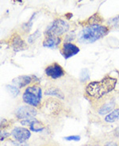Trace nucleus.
<instances>
[{
	"instance_id": "aec40b11",
	"label": "nucleus",
	"mask_w": 119,
	"mask_h": 146,
	"mask_svg": "<svg viewBox=\"0 0 119 146\" xmlns=\"http://www.w3.org/2000/svg\"><path fill=\"white\" fill-rule=\"evenodd\" d=\"M7 89L10 91L11 95H13L14 97H16L17 95L19 94V89H18L17 87H15V86H11V85H8Z\"/></svg>"
},
{
	"instance_id": "dca6fc26",
	"label": "nucleus",
	"mask_w": 119,
	"mask_h": 146,
	"mask_svg": "<svg viewBox=\"0 0 119 146\" xmlns=\"http://www.w3.org/2000/svg\"><path fill=\"white\" fill-rule=\"evenodd\" d=\"M45 94L46 95H53V96H55V97H57L59 99H64V95L63 94V92L55 86H53V87H50V88L46 89Z\"/></svg>"
},
{
	"instance_id": "423d86ee",
	"label": "nucleus",
	"mask_w": 119,
	"mask_h": 146,
	"mask_svg": "<svg viewBox=\"0 0 119 146\" xmlns=\"http://www.w3.org/2000/svg\"><path fill=\"white\" fill-rule=\"evenodd\" d=\"M37 110L30 106H20L19 108L16 110L15 115L18 119L23 120H29L34 118L37 115Z\"/></svg>"
},
{
	"instance_id": "7ed1b4c3",
	"label": "nucleus",
	"mask_w": 119,
	"mask_h": 146,
	"mask_svg": "<svg viewBox=\"0 0 119 146\" xmlns=\"http://www.w3.org/2000/svg\"><path fill=\"white\" fill-rule=\"evenodd\" d=\"M42 98L41 88L37 85L30 86L25 89L22 95L23 101L28 105L32 106H38L41 104Z\"/></svg>"
},
{
	"instance_id": "20e7f679",
	"label": "nucleus",
	"mask_w": 119,
	"mask_h": 146,
	"mask_svg": "<svg viewBox=\"0 0 119 146\" xmlns=\"http://www.w3.org/2000/svg\"><path fill=\"white\" fill-rule=\"evenodd\" d=\"M69 29V25L60 18H57L52 22L45 31V36H60V35L66 33Z\"/></svg>"
},
{
	"instance_id": "6e6552de",
	"label": "nucleus",
	"mask_w": 119,
	"mask_h": 146,
	"mask_svg": "<svg viewBox=\"0 0 119 146\" xmlns=\"http://www.w3.org/2000/svg\"><path fill=\"white\" fill-rule=\"evenodd\" d=\"M79 52V48L71 42H64L60 48V53L65 59H68L76 55Z\"/></svg>"
},
{
	"instance_id": "0eeeda50",
	"label": "nucleus",
	"mask_w": 119,
	"mask_h": 146,
	"mask_svg": "<svg viewBox=\"0 0 119 146\" xmlns=\"http://www.w3.org/2000/svg\"><path fill=\"white\" fill-rule=\"evenodd\" d=\"M46 76L53 80H57L64 75V70L58 63H53L46 67L45 70Z\"/></svg>"
},
{
	"instance_id": "5701e85b",
	"label": "nucleus",
	"mask_w": 119,
	"mask_h": 146,
	"mask_svg": "<svg viewBox=\"0 0 119 146\" xmlns=\"http://www.w3.org/2000/svg\"><path fill=\"white\" fill-rule=\"evenodd\" d=\"M13 146H29V145L25 142H19V141H15L13 143Z\"/></svg>"
},
{
	"instance_id": "bb28decb",
	"label": "nucleus",
	"mask_w": 119,
	"mask_h": 146,
	"mask_svg": "<svg viewBox=\"0 0 119 146\" xmlns=\"http://www.w3.org/2000/svg\"><path fill=\"white\" fill-rule=\"evenodd\" d=\"M116 136H118V137H119V127H118L117 129H116Z\"/></svg>"
},
{
	"instance_id": "4468645a",
	"label": "nucleus",
	"mask_w": 119,
	"mask_h": 146,
	"mask_svg": "<svg viewBox=\"0 0 119 146\" xmlns=\"http://www.w3.org/2000/svg\"><path fill=\"white\" fill-rule=\"evenodd\" d=\"M115 106V100L114 99H110V101L106 102V103H104L102 106L98 109V113L101 114V115H105V114H107L109 113L111 110H114Z\"/></svg>"
},
{
	"instance_id": "f8f14e48",
	"label": "nucleus",
	"mask_w": 119,
	"mask_h": 146,
	"mask_svg": "<svg viewBox=\"0 0 119 146\" xmlns=\"http://www.w3.org/2000/svg\"><path fill=\"white\" fill-rule=\"evenodd\" d=\"M22 125H29V129L35 132H40L41 131L44 129L43 124L39 121L36 119L35 117L32 118V119H29V120H23L22 121Z\"/></svg>"
},
{
	"instance_id": "f03ea898",
	"label": "nucleus",
	"mask_w": 119,
	"mask_h": 146,
	"mask_svg": "<svg viewBox=\"0 0 119 146\" xmlns=\"http://www.w3.org/2000/svg\"><path fill=\"white\" fill-rule=\"evenodd\" d=\"M108 28L105 26H89L80 32L79 34V42L88 44L99 40L108 33Z\"/></svg>"
},
{
	"instance_id": "b1692460",
	"label": "nucleus",
	"mask_w": 119,
	"mask_h": 146,
	"mask_svg": "<svg viewBox=\"0 0 119 146\" xmlns=\"http://www.w3.org/2000/svg\"><path fill=\"white\" fill-rule=\"evenodd\" d=\"M112 23L114 24V25H115L117 26H119V15L117 17V18H114V19H112Z\"/></svg>"
},
{
	"instance_id": "cd10ccee",
	"label": "nucleus",
	"mask_w": 119,
	"mask_h": 146,
	"mask_svg": "<svg viewBox=\"0 0 119 146\" xmlns=\"http://www.w3.org/2000/svg\"><path fill=\"white\" fill-rule=\"evenodd\" d=\"M93 146H98V145H93Z\"/></svg>"
},
{
	"instance_id": "a211bd4d",
	"label": "nucleus",
	"mask_w": 119,
	"mask_h": 146,
	"mask_svg": "<svg viewBox=\"0 0 119 146\" xmlns=\"http://www.w3.org/2000/svg\"><path fill=\"white\" fill-rule=\"evenodd\" d=\"M40 35H41V33H40L39 30L35 31L33 34H31V35H29V37H28V42H29V44H33V43L39 37Z\"/></svg>"
},
{
	"instance_id": "393cba45",
	"label": "nucleus",
	"mask_w": 119,
	"mask_h": 146,
	"mask_svg": "<svg viewBox=\"0 0 119 146\" xmlns=\"http://www.w3.org/2000/svg\"><path fill=\"white\" fill-rule=\"evenodd\" d=\"M9 135H10V134H9L8 133H6L5 131L1 132V141H3L4 139H5V137H8Z\"/></svg>"
},
{
	"instance_id": "39448f33",
	"label": "nucleus",
	"mask_w": 119,
	"mask_h": 146,
	"mask_svg": "<svg viewBox=\"0 0 119 146\" xmlns=\"http://www.w3.org/2000/svg\"><path fill=\"white\" fill-rule=\"evenodd\" d=\"M41 110H43L44 113H46L49 116L55 117L60 113L62 106L57 99H49L44 102Z\"/></svg>"
},
{
	"instance_id": "f3484780",
	"label": "nucleus",
	"mask_w": 119,
	"mask_h": 146,
	"mask_svg": "<svg viewBox=\"0 0 119 146\" xmlns=\"http://www.w3.org/2000/svg\"><path fill=\"white\" fill-rule=\"evenodd\" d=\"M119 119V108L114 110L111 113L105 117V121L106 122H114Z\"/></svg>"
},
{
	"instance_id": "2eb2a0df",
	"label": "nucleus",
	"mask_w": 119,
	"mask_h": 146,
	"mask_svg": "<svg viewBox=\"0 0 119 146\" xmlns=\"http://www.w3.org/2000/svg\"><path fill=\"white\" fill-rule=\"evenodd\" d=\"M102 22H103L102 17L98 12H96L95 14L91 15L90 18L87 19V24L89 26H97V25H100Z\"/></svg>"
},
{
	"instance_id": "9b49d317",
	"label": "nucleus",
	"mask_w": 119,
	"mask_h": 146,
	"mask_svg": "<svg viewBox=\"0 0 119 146\" xmlns=\"http://www.w3.org/2000/svg\"><path fill=\"white\" fill-rule=\"evenodd\" d=\"M61 37L56 36H45L43 41V46L46 48H57L61 42Z\"/></svg>"
},
{
	"instance_id": "1a4fd4ad",
	"label": "nucleus",
	"mask_w": 119,
	"mask_h": 146,
	"mask_svg": "<svg viewBox=\"0 0 119 146\" xmlns=\"http://www.w3.org/2000/svg\"><path fill=\"white\" fill-rule=\"evenodd\" d=\"M10 44L15 52L23 51L28 48V45L18 33L13 34L10 39Z\"/></svg>"
},
{
	"instance_id": "6ab92c4d",
	"label": "nucleus",
	"mask_w": 119,
	"mask_h": 146,
	"mask_svg": "<svg viewBox=\"0 0 119 146\" xmlns=\"http://www.w3.org/2000/svg\"><path fill=\"white\" fill-rule=\"evenodd\" d=\"M90 79V74H89V72H88V70L87 69H83L82 70V72L80 73V80L81 81H87L88 80Z\"/></svg>"
},
{
	"instance_id": "4be33fe9",
	"label": "nucleus",
	"mask_w": 119,
	"mask_h": 146,
	"mask_svg": "<svg viewBox=\"0 0 119 146\" xmlns=\"http://www.w3.org/2000/svg\"><path fill=\"white\" fill-rule=\"evenodd\" d=\"M11 125L9 124V122H8L7 120H6V119H3V120H2L1 121V128H2V129H3V128L4 129H6V128L9 127Z\"/></svg>"
},
{
	"instance_id": "ddd939ff",
	"label": "nucleus",
	"mask_w": 119,
	"mask_h": 146,
	"mask_svg": "<svg viewBox=\"0 0 119 146\" xmlns=\"http://www.w3.org/2000/svg\"><path fill=\"white\" fill-rule=\"evenodd\" d=\"M32 82V76H20L13 80V83L19 88H24Z\"/></svg>"
},
{
	"instance_id": "9d476101",
	"label": "nucleus",
	"mask_w": 119,
	"mask_h": 146,
	"mask_svg": "<svg viewBox=\"0 0 119 146\" xmlns=\"http://www.w3.org/2000/svg\"><path fill=\"white\" fill-rule=\"evenodd\" d=\"M11 135L13 136L16 141L25 142L26 140L30 137V132L25 128L16 127L12 130Z\"/></svg>"
},
{
	"instance_id": "412c9836",
	"label": "nucleus",
	"mask_w": 119,
	"mask_h": 146,
	"mask_svg": "<svg viewBox=\"0 0 119 146\" xmlns=\"http://www.w3.org/2000/svg\"><path fill=\"white\" fill-rule=\"evenodd\" d=\"M64 139L67 140V141H78L80 140V137L79 136H69V137H66Z\"/></svg>"
},
{
	"instance_id": "f257e3e1",
	"label": "nucleus",
	"mask_w": 119,
	"mask_h": 146,
	"mask_svg": "<svg viewBox=\"0 0 119 146\" xmlns=\"http://www.w3.org/2000/svg\"><path fill=\"white\" fill-rule=\"evenodd\" d=\"M116 84L117 79L107 76L101 80L89 83L86 87V92L91 98L95 99H101L114 89Z\"/></svg>"
},
{
	"instance_id": "a878e982",
	"label": "nucleus",
	"mask_w": 119,
	"mask_h": 146,
	"mask_svg": "<svg viewBox=\"0 0 119 146\" xmlns=\"http://www.w3.org/2000/svg\"><path fill=\"white\" fill-rule=\"evenodd\" d=\"M106 146H118V145H117V144L114 142H110L108 143V144H107Z\"/></svg>"
}]
</instances>
